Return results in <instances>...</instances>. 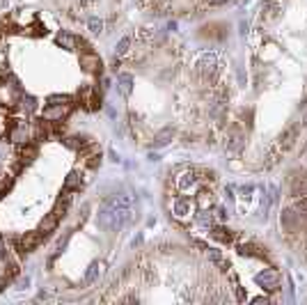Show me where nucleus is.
Listing matches in <instances>:
<instances>
[{
  "mask_svg": "<svg viewBox=\"0 0 307 305\" xmlns=\"http://www.w3.org/2000/svg\"><path fill=\"white\" fill-rule=\"evenodd\" d=\"M81 186H83L81 174H78V172H69V174H67V179H65V184H62V188H65V193H69V191H81Z\"/></svg>",
  "mask_w": 307,
  "mask_h": 305,
  "instance_id": "15",
  "label": "nucleus"
},
{
  "mask_svg": "<svg viewBox=\"0 0 307 305\" xmlns=\"http://www.w3.org/2000/svg\"><path fill=\"white\" fill-rule=\"evenodd\" d=\"M291 193L293 195H307V177H296L293 184H291Z\"/></svg>",
  "mask_w": 307,
  "mask_h": 305,
  "instance_id": "17",
  "label": "nucleus"
},
{
  "mask_svg": "<svg viewBox=\"0 0 307 305\" xmlns=\"http://www.w3.org/2000/svg\"><path fill=\"white\" fill-rule=\"evenodd\" d=\"M119 90H122V94H126L129 97L131 90H133V76L131 74H119Z\"/></svg>",
  "mask_w": 307,
  "mask_h": 305,
  "instance_id": "18",
  "label": "nucleus"
},
{
  "mask_svg": "<svg viewBox=\"0 0 307 305\" xmlns=\"http://www.w3.org/2000/svg\"><path fill=\"white\" fill-rule=\"evenodd\" d=\"M131 204H133L131 195H117L106 200L97 216L99 227L106 232H119L131 220Z\"/></svg>",
  "mask_w": 307,
  "mask_h": 305,
  "instance_id": "1",
  "label": "nucleus"
},
{
  "mask_svg": "<svg viewBox=\"0 0 307 305\" xmlns=\"http://www.w3.org/2000/svg\"><path fill=\"white\" fill-rule=\"evenodd\" d=\"M261 12H266L268 19H275L277 17V3H275V0H264V3H261Z\"/></svg>",
  "mask_w": 307,
  "mask_h": 305,
  "instance_id": "21",
  "label": "nucleus"
},
{
  "mask_svg": "<svg viewBox=\"0 0 307 305\" xmlns=\"http://www.w3.org/2000/svg\"><path fill=\"white\" fill-rule=\"evenodd\" d=\"M218 218H220V220H225V218H227V211H225V209H218Z\"/></svg>",
  "mask_w": 307,
  "mask_h": 305,
  "instance_id": "30",
  "label": "nucleus"
},
{
  "mask_svg": "<svg viewBox=\"0 0 307 305\" xmlns=\"http://www.w3.org/2000/svg\"><path fill=\"white\" fill-rule=\"evenodd\" d=\"M193 209H195V204L190 202V197H186V195L174 197V202H172V213H174V218H179V220H186V218L193 213Z\"/></svg>",
  "mask_w": 307,
  "mask_h": 305,
  "instance_id": "5",
  "label": "nucleus"
},
{
  "mask_svg": "<svg viewBox=\"0 0 307 305\" xmlns=\"http://www.w3.org/2000/svg\"><path fill=\"white\" fill-rule=\"evenodd\" d=\"M42 241H44V234L42 232H26V234L19 239V250L23 252V255H28V252H35L42 245Z\"/></svg>",
  "mask_w": 307,
  "mask_h": 305,
  "instance_id": "3",
  "label": "nucleus"
},
{
  "mask_svg": "<svg viewBox=\"0 0 307 305\" xmlns=\"http://www.w3.org/2000/svg\"><path fill=\"white\" fill-rule=\"evenodd\" d=\"M69 108L71 106H55V104H49L46 108L42 110V120L46 122H62L69 115Z\"/></svg>",
  "mask_w": 307,
  "mask_h": 305,
  "instance_id": "7",
  "label": "nucleus"
},
{
  "mask_svg": "<svg viewBox=\"0 0 307 305\" xmlns=\"http://www.w3.org/2000/svg\"><path fill=\"white\" fill-rule=\"evenodd\" d=\"M293 209L298 213H302V216H307V195H298L296 202H293Z\"/></svg>",
  "mask_w": 307,
  "mask_h": 305,
  "instance_id": "23",
  "label": "nucleus"
},
{
  "mask_svg": "<svg viewBox=\"0 0 307 305\" xmlns=\"http://www.w3.org/2000/svg\"><path fill=\"white\" fill-rule=\"evenodd\" d=\"M174 133H177V131H174L172 126H165V129H161L156 136H154V147H165L167 142L174 138Z\"/></svg>",
  "mask_w": 307,
  "mask_h": 305,
  "instance_id": "14",
  "label": "nucleus"
},
{
  "mask_svg": "<svg viewBox=\"0 0 307 305\" xmlns=\"http://www.w3.org/2000/svg\"><path fill=\"white\" fill-rule=\"evenodd\" d=\"M21 110L23 113H35L37 110V101L33 97H21Z\"/></svg>",
  "mask_w": 307,
  "mask_h": 305,
  "instance_id": "22",
  "label": "nucleus"
},
{
  "mask_svg": "<svg viewBox=\"0 0 307 305\" xmlns=\"http://www.w3.org/2000/svg\"><path fill=\"white\" fill-rule=\"evenodd\" d=\"M257 284H261V289H268V291H275V289L280 287V273L275 271V268H266L257 275Z\"/></svg>",
  "mask_w": 307,
  "mask_h": 305,
  "instance_id": "6",
  "label": "nucleus"
},
{
  "mask_svg": "<svg viewBox=\"0 0 307 305\" xmlns=\"http://www.w3.org/2000/svg\"><path fill=\"white\" fill-rule=\"evenodd\" d=\"M211 234L216 236L220 243H232V241H234V234L229 232V229H225V227H213V229H211Z\"/></svg>",
  "mask_w": 307,
  "mask_h": 305,
  "instance_id": "19",
  "label": "nucleus"
},
{
  "mask_svg": "<svg viewBox=\"0 0 307 305\" xmlns=\"http://www.w3.org/2000/svg\"><path fill=\"white\" fill-rule=\"evenodd\" d=\"M195 204H197L199 211H209V209L213 207V193H211L209 188H202V191L195 195Z\"/></svg>",
  "mask_w": 307,
  "mask_h": 305,
  "instance_id": "13",
  "label": "nucleus"
},
{
  "mask_svg": "<svg viewBox=\"0 0 307 305\" xmlns=\"http://www.w3.org/2000/svg\"><path fill=\"white\" fill-rule=\"evenodd\" d=\"M298 131H300V126L298 124H293V126H289V129L284 131L280 136V149L282 152H286V149H291L293 145H296V138H298Z\"/></svg>",
  "mask_w": 307,
  "mask_h": 305,
  "instance_id": "12",
  "label": "nucleus"
},
{
  "mask_svg": "<svg viewBox=\"0 0 307 305\" xmlns=\"http://www.w3.org/2000/svg\"><path fill=\"white\" fill-rule=\"evenodd\" d=\"M87 165H90V168H99V165H101V154H90V156H87Z\"/></svg>",
  "mask_w": 307,
  "mask_h": 305,
  "instance_id": "27",
  "label": "nucleus"
},
{
  "mask_svg": "<svg viewBox=\"0 0 307 305\" xmlns=\"http://www.w3.org/2000/svg\"><path fill=\"white\" fill-rule=\"evenodd\" d=\"M81 67L90 74H101V58H99L94 51H87V53L81 55Z\"/></svg>",
  "mask_w": 307,
  "mask_h": 305,
  "instance_id": "9",
  "label": "nucleus"
},
{
  "mask_svg": "<svg viewBox=\"0 0 307 305\" xmlns=\"http://www.w3.org/2000/svg\"><path fill=\"white\" fill-rule=\"evenodd\" d=\"M195 74L199 78H204L206 83H216L218 74H220V65H218V58L213 53H204L195 65Z\"/></svg>",
  "mask_w": 307,
  "mask_h": 305,
  "instance_id": "2",
  "label": "nucleus"
},
{
  "mask_svg": "<svg viewBox=\"0 0 307 305\" xmlns=\"http://www.w3.org/2000/svg\"><path fill=\"white\" fill-rule=\"evenodd\" d=\"M302 110H305V117H307V97H305V101H302Z\"/></svg>",
  "mask_w": 307,
  "mask_h": 305,
  "instance_id": "31",
  "label": "nucleus"
},
{
  "mask_svg": "<svg viewBox=\"0 0 307 305\" xmlns=\"http://www.w3.org/2000/svg\"><path fill=\"white\" fill-rule=\"evenodd\" d=\"M209 5H225V3H229V0H206Z\"/></svg>",
  "mask_w": 307,
  "mask_h": 305,
  "instance_id": "29",
  "label": "nucleus"
},
{
  "mask_svg": "<svg viewBox=\"0 0 307 305\" xmlns=\"http://www.w3.org/2000/svg\"><path fill=\"white\" fill-rule=\"evenodd\" d=\"M7 133H10V120L0 117V136H7Z\"/></svg>",
  "mask_w": 307,
  "mask_h": 305,
  "instance_id": "28",
  "label": "nucleus"
},
{
  "mask_svg": "<svg viewBox=\"0 0 307 305\" xmlns=\"http://www.w3.org/2000/svg\"><path fill=\"white\" fill-rule=\"evenodd\" d=\"M87 28H90V33L101 35L103 33V21L101 19H90V21H87Z\"/></svg>",
  "mask_w": 307,
  "mask_h": 305,
  "instance_id": "24",
  "label": "nucleus"
},
{
  "mask_svg": "<svg viewBox=\"0 0 307 305\" xmlns=\"http://www.w3.org/2000/svg\"><path fill=\"white\" fill-rule=\"evenodd\" d=\"M101 275H103V261L94 259V261L90 264V266L85 268V275H83V284H85V287H92V284H97L99 280H101Z\"/></svg>",
  "mask_w": 307,
  "mask_h": 305,
  "instance_id": "8",
  "label": "nucleus"
},
{
  "mask_svg": "<svg viewBox=\"0 0 307 305\" xmlns=\"http://www.w3.org/2000/svg\"><path fill=\"white\" fill-rule=\"evenodd\" d=\"M55 42H58L62 49H67V51H76V37L74 35H69V33H60L58 37H55Z\"/></svg>",
  "mask_w": 307,
  "mask_h": 305,
  "instance_id": "16",
  "label": "nucleus"
},
{
  "mask_svg": "<svg viewBox=\"0 0 307 305\" xmlns=\"http://www.w3.org/2000/svg\"><path fill=\"white\" fill-rule=\"evenodd\" d=\"M197 186H199L197 170H186V172H181L177 177V188L181 193H190V191H195Z\"/></svg>",
  "mask_w": 307,
  "mask_h": 305,
  "instance_id": "4",
  "label": "nucleus"
},
{
  "mask_svg": "<svg viewBox=\"0 0 307 305\" xmlns=\"http://www.w3.org/2000/svg\"><path fill=\"white\" fill-rule=\"evenodd\" d=\"M14 186V174L12 172H0V195H5Z\"/></svg>",
  "mask_w": 307,
  "mask_h": 305,
  "instance_id": "20",
  "label": "nucleus"
},
{
  "mask_svg": "<svg viewBox=\"0 0 307 305\" xmlns=\"http://www.w3.org/2000/svg\"><path fill=\"white\" fill-rule=\"evenodd\" d=\"M129 49H131V37H122L115 51H117V55H124V53H129Z\"/></svg>",
  "mask_w": 307,
  "mask_h": 305,
  "instance_id": "25",
  "label": "nucleus"
},
{
  "mask_svg": "<svg viewBox=\"0 0 307 305\" xmlns=\"http://www.w3.org/2000/svg\"><path fill=\"white\" fill-rule=\"evenodd\" d=\"M280 223L284 229L293 232V229H298V225H300V213H298L296 209H284V211L280 213Z\"/></svg>",
  "mask_w": 307,
  "mask_h": 305,
  "instance_id": "10",
  "label": "nucleus"
},
{
  "mask_svg": "<svg viewBox=\"0 0 307 305\" xmlns=\"http://www.w3.org/2000/svg\"><path fill=\"white\" fill-rule=\"evenodd\" d=\"M69 239H71V232H67L65 236H60L58 239V243H55V248H58V252H62L67 248V243H69Z\"/></svg>",
  "mask_w": 307,
  "mask_h": 305,
  "instance_id": "26",
  "label": "nucleus"
},
{
  "mask_svg": "<svg viewBox=\"0 0 307 305\" xmlns=\"http://www.w3.org/2000/svg\"><path fill=\"white\" fill-rule=\"evenodd\" d=\"M58 225H60V216L55 211H51L49 216H44L42 223H39V232L44 234V239H46L49 234H53L55 229H58Z\"/></svg>",
  "mask_w": 307,
  "mask_h": 305,
  "instance_id": "11",
  "label": "nucleus"
}]
</instances>
